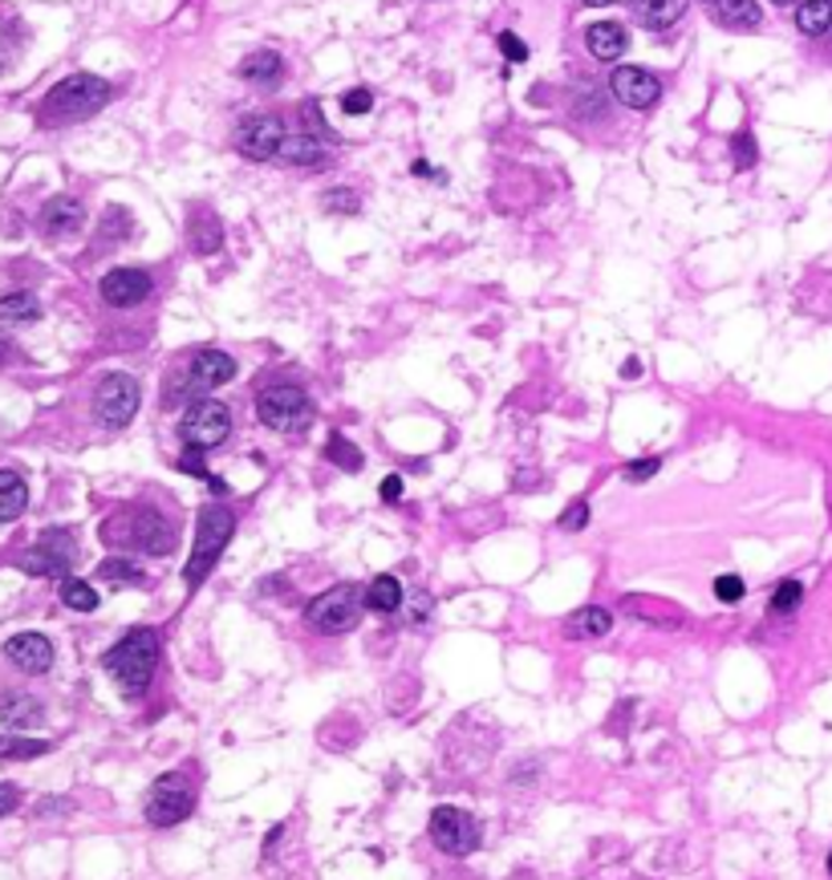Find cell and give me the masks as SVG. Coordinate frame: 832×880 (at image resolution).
<instances>
[{
  "label": "cell",
  "mask_w": 832,
  "mask_h": 880,
  "mask_svg": "<svg viewBox=\"0 0 832 880\" xmlns=\"http://www.w3.org/2000/svg\"><path fill=\"white\" fill-rule=\"evenodd\" d=\"M731 154H735V166H755V159H760V151H755V139H751L748 130H743V134H735V139H731Z\"/></svg>",
  "instance_id": "obj_39"
},
{
  "label": "cell",
  "mask_w": 832,
  "mask_h": 880,
  "mask_svg": "<svg viewBox=\"0 0 832 880\" xmlns=\"http://www.w3.org/2000/svg\"><path fill=\"white\" fill-rule=\"evenodd\" d=\"M12 357H17V345H12V341H0V365L12 362Z\"/></svg>",
  "instance_id": "obj_45"
},
{
  "label": "cell",
  "mask_w": 832,
  "mask_h": 880,
  "mask_svg": "<svg viewBox=\"0 0 832 880\" xmlns=\"http://www.w3.org/2000/svg\"><path fill=\"white\" fill-rule=\"evenodd\" d=\"M85 227V208L82 200L73 195H53V200L41 208V232L49 240H65V235H78Z\"/></svg>",
  "instance_id": "obj_17"
},
{
  "label": "cell",
  "mask_w": 832,
  "mask_h": 880,
  "mask_svg": "<svg viewBox=\"0 0 832 880\" xmlns=\"http://www.w3.org/2000/svg\"><path fill=\"white\" fill-rule=\"evenodd\" d=\"M362 203H357V195L349 188H333L329 195H325V212L333 215H354Z\"/></svg>",
  "instance_id": "obj_36"
},
{
  "label": "cell",
  "mask_w": 832,
  "mask_h": 880,
  "mask_svg": "<svg viewBox=\"0 0 832 880\" xmlns=\"http://www.w3.org/2000/svg\"><path fill=\"white\" fill-rule=\"evenodd\" d=\"M61 605H70L73 613H94L98 609L94 585H85L78 576H65V580H61Z\"/></svg>",
  "instance_id": "obj_31"
},
{
  "label": "cell",
  "mask_w": 832,
  "mask_h": 880,
  "mask_svg": "<svg viewBox=\"0 0 832 880\" xmlns=\"http://www.w3.org/2000/svg\"><path fill=\"white\" fill-rule=\"evenodd\" d=\"M227 435H232V411H227L224 402L200 398L183 411L179 438H183L187 451H212V446H220Z\"/></svg>",
  "instance_id": "obj_7"
},
{
  "label": "cell",
  "mask_w": 832,
  "mask_h": 880,
  "mask_svg": "<svg viewBox=\"0 0 832 880\" xmlns=\"http://www.w3.org/2000/svg\"><path fill=\"white\" fill-rule=\"evenodd\" d=\"M362 609H366L362 588L357 585H333V588H325L322 597H313L310 605H305V621H310L313 634L342 637V634H349V629H357Z\"/></svg>",
  "instance_id": "obj_5"
},
{
  "label": "cell",
  "mask_w": 832,
  "mask_h": 880,
  "mask_svg": "<svg viewBox=\"0 0 832 880\" xmlns=\"http://www.w3.org/2000/svg\"><path fill=\"white\" fill-rule=\"evenodd\" d=\"M126 544L146 556H171L179 544L175 519L159 516L155 507H131V532H126Z\"/></svg>",
  "instance_id": "obj_11"
},
{
  "label": "cell",
  "mask_w": 832,
  "mask_h": 880,
  "mask_svg": "<svg viewBox=\"0 0 832 880\" xmlns=\"http://www.w3.org/2000/svg\"><path fill=\"white\" fill-rule=\"evenodd\" d=\"M707 4H714V0H707Z\"/></svg>",
  "instance_id": "obj_50"
},
{
  "label": "cell",
  "mask_w": 832,
  "mask_h": 880,
  "mask_svg": "<svg viewBox=\"0 0 832 880\" xmlns=\"http://www.w3.org/2000/svg\"><path fill=\"white\" fill-rule=\"evenodd\" d=\"M585 524H589V504H585V499L569 504V507H565V512H560V519H557V528H560V532H581Z\"/></svg>",
  "instance_id": "obj_38"
},
{
  "label": "cell",
  "mask_w": 832,
  "mask_h": 880,
  "mask_svg": "<svg viewBox=\"0 0 832 880\" xmlns=\"http://www.w3.org/2000/svg\"><path fill=\"white\" fill-rule=\"evenodd\" d=\"M743 593H748V585H743V576H735V573H723L719 580H714V597L723 600V605L743 600Z\"/></svg>",
  "instance_id": "obj_35"
},
{
  "label": "cell",
  "mask_w": 832,
  "mask_h": 880,
  "mask_svg": "<svg viewBox=\"0 0 832 880\" xmlns=\"http://www.w3.org/2000/svg\"><path fill=\"white\" fill-rule=\"evenodd\" d=\"M98 580H110V585H146V573L126 556H110V560L98 564Z\"/></svg>",
  "instance_id": "obj_30"
},
{
  "label": "cell",
  "mask_w": 832,
  "mask_h": 880,
  "mask_svg": "<svg viewBox=\"0 0 832 880\" xmlns=\"http://www.w3.org/2000/svg\"><path fill=\"white\" fill-rule=\"evenodd\" d=\"M45 718V706L37 702L33 694H4L0 698V722L9 730H29Z\"/></svg>",
  "instance_id": "obj_21"
},
{
  "label": "cell",
  "mask_w": 832,
  "mask_h": 880,
  "mask_svg": "<svg viewBox=\"0 0 832 880\" xmlns=\"http://www.w3.org/2000/svg\"><path fill=\"white\" fill-rule=\"evenodd\" d=\"M621 374H626V377H638V374H642V365H638V362H626V365H621Z\"/></svg>",
  "instance_id": "obj_46"
},
{
  "label": "cell",
  "mask_w": 832,
  "mask_h": 880,
  "mask_svg": "<svg viewBox=\"0 0 832 880\" xmlns=\"http://www.w3.org/2000/svg\"><path fill=\"white\" fill-rule=\"evenodd\" d=\"M49 751H53V742L45 739H21L17 730L0 735V763H24V759H41Z\"/></svg>",
  "instance_id": "obj_27"
},
{
  "label": "cell",
  "mask_w": 832,
  "mask_h": 880,
  "mask_svg": "<svg viewBox=\"0 0 832 880\" xmlns=\"http://www.w3.org/2000/svg\"><path fill=\"white\" fill-rule=\"evenodd\" d=\"M17 803H21V791H17V787H9V783H0V816H9Z\"/></svg>",
  "instance_id": "obj_44"
},
{
  "label": "cell",
  "mask_w": 832,
  "mask_h": 880,
  "mask_svg": "<svg viewBox=\"0 0 832 880\" xmlns=\"http://www.w3.org/2000/svg\"><path fill=\"white\" fill-rule=\"evenodd\" d=\"M362 597H366V609L369 613H382V617H390V613L403 609V580L390 573L374 576L366 588H362Z\"/></svg>",
  "instance_id": "obj_22"
},
{
  "label": "cell",
  "mask_w": 832,
  "mask_h": 880,
  "mask_svg": "<svg viewBox=\"0 0 832 880\" xmlns=\"http://www.w3.org/2000/svg\"><path fill=\"white\" fill-rule=\"evenodd\" d=\"M714 21L723 29H755L763 21V12L755 0H714Z\"/></svg>",
  "instance_id": "obj_24"
},
{
  "label": "cell",
  "mask_w": 832,
  "mask_h": 880,
  "mask_svg": "<svg viewBox=\"0 0 832 880\" xmlns=\"http://www.w3.org/2000/svg\"><path fill=\"white\" fill-rule=\"evenodd\" d=\"M585 45L597 61H618L630 49V33L618 21H597L585 29Z\"/></svg>",
  "instance_id": "obj_18"
},
{
  "label": "cell",
  "mask_w": 832,
  "mask_h": 880,
  "mask_svg": "<svg viewBox=\"0 0 832 880\" xmlns=\"http://www.w3.org/2000/svg\"><path fill=\"white\" fill-rule=\"evenodd\" d=\"M329 458H333V463H337V467H342V471H362V463H366V458H362V451H357L354 443H345L342 435H333V438H329Z\"/></svg>",
  "instance_id": "obj_34"
},
{
  "label": "cell",
  "mask_w": 832,
  "mask_h": 880,
  "mask_svg": "<svg viewBox=\"0 0 832 880\" xmlns=\"http://www.w3.org/2000/svg\"><path fill=\"white\" fill-rule=\"evenodd\" d=\"M224 244V227H220V223L212 220V215L203 212V223L200 227H191V247H195V252H200V256H212L215 247Z\"/></svg>",
  "instance_id": "obj_33"
},
{
  "label": "cell",
  "mask_w": 832,
  "mask_h": 880,
  "mask_svg": "<svg viewBox=\"0 0 832 880\" xmlns=\"http://www.w3.org/2000/svg\"><path fill=\"white\" fill-rule=\"evenodd\" d=\"M430 840L439 844V852H447V857H471L479 848V840H484V832H479V823L471 811L464 808H435V816H430Z\"/></svg>",
  "instance_id": "obj_9"
},
{
  "label": "cell",
  "mask_w": 832,
  "mask_h": 880,
  "mask_svg": "<svg viewBox=\"0 0 832 880\" xmlns=\"http://www.w3.org/2000/svg\"><path fill=\"white\" fill-rule=\"evenodd\" d=\"M301 118L310 122V134H313V130L329 134V127H325V114H322V107H317V102H305V107H301Z\"/></svg>",
  "instance_id": "obj_42"
},
{
  "label": "cell",
  "mask_w": 832,
  "mask_h": 880,
  "mask_svg": "<svg viewBox=\"0 0 832 880\" xmlns=\"http://www.w3.org/2000/svg\"><path fill=\"white\" fill-rule=\"evenodd\" d=\"M281 142H285V122L276 114L244 118L236 130V151L244 154L248 163H268V159H276Z\"/></svg>",
  "instance_id": "obj_12"
},
{
  "label": "cell",
  "mask_w": 832,
  "mask_h": 880,
  "mask_svg": "<svg viewBox=\"0 0 832 880\" xmlns=\"http://www.w3.org/2000/svg\"><path fill=\"white\" fill-rule=\"evenodd\" d=\"M236 377V357L224 350H200L187 365V386L195 390H215Z\"/></svg>",
  "instance_id": "obj_16"
},
{
  "label": "cell",
  "mask_w": 832,
  "mask_h": 880,
  "mask_svg": "<svg viewBox=\"0 0 832 880\" xmlns=\"http://www.w3.org/2000/svg\"><path fill=\"white\" fill-rule=\"evenodd\" d=\"M581 4H589V9H601V4H613V0H581Z\"/></svg>",
  "instance_id": "obj_47"
},
{
  "label": "cell",
  "mask_w": 832,
  "mask_h": 880,
  "mask_svg": "<svg viewBox=\"0 0 832 880\" xmlns=\"http://www.w3.org/2000/svg\"><path fill=\"white\" fill-rule=\"evenodd\" d=\"M143 406V390H139V377L131 374H106L94 390V418L106 431H122L131 423L134 414Z\"/></svg>",
  "instance_id": "obj_8"
},
{
  "label": "cell",
  "mask_w": 832,
  "mask_h": 880,
  "mask_svg": "<svg viewBox=\"0 0 832 880\" xmlns=\"http://www.w3.org/2000/svg\"><path fill=\"white\" fill-rule=\"evenodd\" d=\"M609 94L618 98L621 107L650 110L658 98H662V82H658L650 70H642V65H618V70H613V82H609Z\"/></svg>",
  "instance_id": "obj_14"
},
{
  "label": "cell",
  "mask_w": 832,
  "mask_h": 880,
  "mask_svg": "<svg viewBox=\"0 0 832 880\" xmlns=\"http://www.w3.org/2000/svg\"><path fill=\"white\" fill-rule=\"evenodd\" d=\"M232 532H236V516L227 512V507L212 504L203 507L200 519H195V544H191V560L187 568H183V580H187V588L203 585L207 580V573L215 568V560H220V552L227 548V540H232Z\"/></svg>",
  "instance_id": "obj_3"
},
{
  "label": "cell",
  "mask_w": 832,
  "mask_h": 880,
  "mask_svg": "<svg viewBox=\"0 0 832 880\" xmlns=\"http://www.w3.org/2000/svg\"><path fill=\"white\" fill-rule=\"evenodd\" d=\"M73 556H78V544H73V536L70 532H61V528H49L41 540H37V548H29L21 556V568L24 573H33V576H49V580H65L70 576V564H73Z\"/></svg>",
  "instance_id": "obj_10"
},
{
  "label": "cell",
  "mask_w": 832,
  "mask_h": 880,
  "mask_svg": "<svg viewBox=\"0 0 832 880\" xmlns=\"http://www.w3.org/2000/svg\"><path fill=\"white\" fill-rule=\"evenodd\" d=\"M800 600H804V585H800V580H780L775 593H772L768 613H772V617H788V613L800 609Z\"/></svg>",
  "instance_id": "obj_32"
},
{
  "label": "cell",
  "mask_w": 832,
  "mask_h": 880,
  "mask_svg": "<svg viewBox=\"0 0 832 880\" xmlns=\"http://www.w3.org/2000/svg\"><path fill=\"white\" fill-rule=\"evenodd\" d=\"M797 29L809 37H821L832 29V0H800L797 4Z\"/></svg>",
  "instance_id": "obj_28"
},
{
  "label": "cell",
  "mask_w": 832,
  "mask_h": 880,
  "mask_svg": "<svg viewBox=\"0 0 832 880\" xmlns=\"http://www.w3.org/2000/svg\"><path fill=\"white\" fill-rule=\"evenodd\" d=\"M106 674L122 686L126 698H139V694L151 686L159 669V634L155 629H131V634L122 637L119 646L110 649L106 658H102Z\"/></svg>",
  "instance_id": "obj_2"
},
{
  "label": "cell",
  "mask_w": 832,
  "mask_h": 880,
  "mask_svg": "<svg viewBox=\"0 0 832 880\" xmlns=\"http://www.w3.org/2000/svg\"><path fill=\"white\" fill-rule=\"evenodd\" d=\"M658 467H662V458H633V463L621 467V475H626V483H646V479H655Z\"/></svg>",
  "instance_id": "obj_37"
},
{
  "label": "cell",
  "mask_w": 832,
  "mask_h": 880,
  "mask_svg": "<svg viewBox=\"0 0 832 880\" xmlns=\"http://www.w3.org/2000/svg\"><path fill=\"white\" fill-rule=\"evenodd\" d=\"M41 317V301L33 293H4L0 296V325H24Z\"/></svg>",
  "instance_id": "obj_29"
},
{
  "label": "cell",
  "mask_w": 832,
  "mask_h": 880,
  "mask_svg": "<svg viewBox=\"0 0 832 880\" xmlns=\"http://www.w3.org/2000/svg\"><path fill=\"white\" fill-rule=\"evenodd\" d=\"M256 418L276 435H301L313 423V402L297 382H268L256 394Z\"/></svg>",
  "instance_id": "obj_4"
},
{
  "label": "cell",
  "mask_w": 832,
  "mask_h": 880,
  "mask_svg": "<svg viewBox=\"0 0 832 880\" xmlns=\"http://www.w3.org/2000/svg\"><path fill=\"white\" fill-rule=\"evenodd\" d=\"M98 293H102V301H106L110 308H134L155 293V281H151V272H143V269H110L106 276H102V284H98Z\"/></svg>",
  "instance_id": "obj_13"
},
{
  "label": "cell",
  "mask_w": 832,
  "mask_h": 880,
  "mask_svg": "<svg viewBox=\"0 0 832 880\" xmlns=\"http://www.w3.org/2000/svg\"><path fill=\"white\" fill-rule=\"evenodd\" d=\"M378 495L386 499V504H398V499H403V475H390V479H382Z\"/></svg>",
  "instance_id": "obj_43"
},
{
  "label": "cell",
  "mask_w": 832,
  "mask_h": 880,
  "mask_svg": "<svg viewBox=\"0 0 832 880\" xmlns=\"http://www.w3.org/2000/svg\"><path fill=\"white\" fill-rule=\"evenodd\" d=\"M29 507V483L21 471L0 467V524H12Z\"/></svg>",
  "instance_id": "obj_23"
},
{
  "label": "cell",
  "mask_w": 832,
  "mask_h": 880,
  "mask_svg": "<svg viewBox=\"0 0 832 880\" xmlns=\"http://www.w3.org/2000/svg\"><path fill=\"white\" fill-rule=\"evenodd\" d=\"M499 49H504V58L508 61H528V45H524L516 33H499Z\"/></svg>",
  "instance_id": "obj_41"
},
{
  "label": "cell",
  "mask_w": 832,
  "mask_h": 880,
  "mask_svg": "<svg viewBox=\"0 0 832 880\" xmlns=\"http://www.w3.org/2000/svg\"><path fill=\"white\" fill-rule=\"evenodd\" d=\"M110 102V82L98 73H70L61 78L41 102V122L45 127H65V122H82V118L98 114Z\"/></svg>",
  "instance_id": "obj_1"
},
{
  "label": "cell",
  "mask_w": 832,
  "mask_h": 880,
  "mask_svg": "<svg viewBox=\"0 0 832 880\" xmlns=\"http://www.w3.org/2000/svg\"><path fill=\"white\" fill-rule=\"evenodd\" d=\"M342 110H345V114H369V110H374V94H369L366 85H357V90H345Z\"/></svg>",
  "instance_id": "obj_40"
},
{
  "label": "cell",
  "mask_w": 832,
  "mask_h": 880,
  "mask_svg": "<svg viewBox=\"0 0 832 880\" xmlns=\"http://www.w3.org/2000/svg\"><path fill=\"white\" fill-rule=\"evenodd\" d=\"M690 0H638L633 12H638V21L650 24V29H670V24L687 12Z\"/></svg>",
  "instance_id": "obj_26"
},
{
  "label": "cell",
  "mask_w": 832,
  "mask_h": 880,
  "mask_svg": "<svg viewBox=\"0 0 832 880\" xmlns=\"http://www.w3.org/2000/svg\"><path fill=\"white\" fill-rule=\"evenodd\" d=\"M146 823L155 828H175L195 811V779H187V771H166L159 775V783L151 787L146 796Z\"/></svg>",
  "instance_id": "obj_6"
},
{
  "label": "cell",
  "mask_w": 832,
  "mask_h": 880,
  "mask_svg": "<svg viewBox=\"0 0 832 880\" xmlns=\"http://www.w3.org/2000/svg\"><path fill=\"white\" fill-rule=\"evenodd\" d=\"M281 73H285V61H281V53H273V49H261V53L244 58V65H240V78H248V82H256V85L281 82Z\"/></svg>",
  "instance_id": "obj_25"
},
{
  "label": "cell",
  "mask_w": 832,
  "mask_h": 880,
  "mask_svg": "<svg viewBox=\"0 0 832 880\" xmlns=\"http://www.w3.org/2000/svg\"><path fill=\"white\" fill-rule=\"evenodd\" d=\"M775 4H780V9H788V4H800V0H775Z\"/></svg>",
  "instance_id": "obj_48"
},
{
  "label": "cell",
  "mask_w": 832,
  "mask_h": 880,
  "mask_svg": "<svg viewBox=\"0 0 832 880\" xmlns=\"http://www.w3.org/2000/svg\"><path fill=\"white\" fill-rule=\"evenodd\" d=\"M4 658L21 674H45L53 666V641L45 634H17L4 641Z\"/></svg>",
  "instance_id": "obj_15"
},
{
  "label": "cell",
  "mask_w": 832,
  "mask_h": 880,
  "mask_svg": "<svg viewBox=\"0 0 832 880\" xmlns=\"http://www.w3.org/2000/svg\"><path fill=\"white\" fill-rule=\"evenodd\" d=\"M276 159H281L285 166H325L329 163V151L322 146L317 134H285Z\"/></svg>",
  "instance_id": "obj_20"
},
{
  "label": "cell",
  "mask_w": 832,
  "mask_h": 880,
  "mask_svg": "<svg viewBox=\"0 0 832 880\" xmlns=\"http://www.w3.org/2000/svg\"><path fill=\"white\" fill-rule=\"evenodd\" d=\"M829 872H832V852H829Z\"/></svg>",
  "instance_id": "obj_49"
},
{
  "label": "cell",
  "mask_w": 832,
  "mask_h": 880,
  "mask_svg": "<svg viewBox=\"0 0 832 880\" xmlns=\"http://www.w3.org/2000/svg\"><path fill=\"white\" fill-rule=\"evenodd\" d=\"M609 629H613V613L601 609V605H585V609L569 613V621H565V637L569 641H597Z\"/></svg>",
  "instance_id": "obj_19"
}]
</instances>
